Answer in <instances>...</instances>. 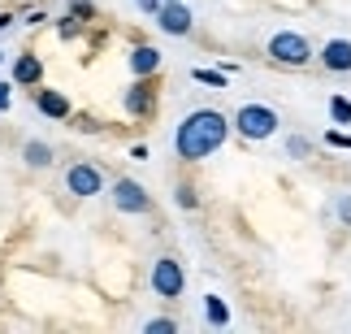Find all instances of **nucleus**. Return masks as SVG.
Returning <instances> with one entry per match:
<instances>
[{"label": "nucleus", "instance_id": "4be33fe9", "mask_svg": "<svg viewBox=\"0 0 351 334\" xmlns=\"http://www.w3.org/2000/svg\"><path fill=\"white\" fill-rule=\"evenodd\" d=\"M0 109H9V83H0Z\"/></svg>", "mask_w": 351, "mask_h": 334}, {"label": "nucleus", "instance_id": "f3484780", "mask_svg": "<svg viewBox=\"0 0 351 334\" xmlns=\"http://www.w3.org/2000/svg\"><path fill=\"white\" fill-rule=\"evenodd\" d=\"M147 334H173V322L169 317H156V322H147Z\"/></svg>", "mask_w": 351, "mask_h": 334}, {"label": "nucleus", "instance_id": "4468645a", "mask_svg": "<svg viewBox=\"0 0 351 334\" xmlns=\"http://www.w3.org/2000/svg\"><path fill=\"white\" fill-rule=\"evenodd\" d=\"M208 322L213 326H226V322H230V309H226L217 296H208Z\"/></svg>", "mask_w": 351, "mask_h": 334}, {"label": "nucleus", "instance_id": "6ab92c4d", "mask_svg": "<svg viewBox=\"0 0 351 334\" xmlns=\"http://www.w3.org/2000/svg\"><path fill=\"white\" fill-rule=\"evenodd\" d=\"M339 217L351 226V195H339Z\"/></svg>", "mask_w": 351, "mask_h": 334}, {"label": "nucleus", "instance_id": "423d86ee", "mask_svg": "<svg viewBox=\"0 0 351 334\" xmlns=\"http://www.w3.org/2000/svg\"><path fill=\"white\" fill-rule=\"evenodd\" d=\"M100 169L96 165H70V174H65V187H70V195H96L100 191Z\"/></svg>", "mask_w": 351, "mask_h": 334}, {"label": "nucleus", "instance_id": "9b49d317", "mask_svg": "<svg viewBox=\"0 0 351 334\" xmlns=\"http://www.w3.org/2000/svg\"><path fill=\"white\" fill-rule=\"evenodd\" d=\"M147 109H152V91H147V83L130 87V91H126V113L139 117V113H147Z\"/></svg>", "mask_w": 351, "mask_h": 334}, {"label": "nucleus", "instance_id": "0eeeda50", "mask_svg": "<svg viewBox=\"0 0 351 334\" xmlns=\"http://www.w3.org/2000/svg\"><path fill=\"white\" fill-rule=\"evenodd\" d=\"M156 22H160V31H169V35H186L191 31V9L178 5V0H169V5L156 9Z\"/></svg>", "mask_w": 351, "mask_h": 334}, {"label": "nucleus", "instance_id": "7ed1b4c3", "mask_svg": "<svg viewBox=\"0 0 351 334\" xmlns=\"http://www.w3.org/2000/svg\"><path fill=\"white\" fill-rule=\"evenodd\" d=\"M269 57L282 61V65H308L313 61V48H308V39L300 31H278L269 39Z\"/></svg>", "mask_w": 351, "mask_h": 334}, {"label": "nucleus", "instance_id": "f257e3e1", "mask_svg": "<svg viewBox=\"0 0 351 334\" xmlns=\"http://www.w3.org/2000/svg\"><path fill=\"white\" fill-rule=\"evenodd\" d=\"M230 135V122L217 113V109H195L186 122L178 126V156L182 161H204L208 152H217L221 148V139Z\"/></svg>", "mask_w": 351, "mask_h": 334}, {"label": "nucleus", "instance_id": "b1692460", "mask_svg": "<svg viewBox=\"0 0 351 334\" xmlns=\"http://www.w3.org/2000/svg\"><path fill=\"white\" fill-rule=\"evenodd\" d=\"M9 22H13V18H9V13H0V31H5V26H9Z\"/></svg>", "mask_w": 351, "mask_h": 334}, {"label": "nucleus", "instance_id": "6e6552de", "mask_svg": "<svg viewBox=\"0 0 351 334\" xmlns=\"http://www.w3.org/2000/svg\"><path fill=\"white\" fill-rule=\"evenodd\" d=\"M321 65L330 74H351V39H330L321 48Z\"/></svg>", "mask_w": 351, "mask_h": 334}, {"label": "nucleus", "instance_id": "dca6fc26", "mask_svg": "<svg viewBox=\"0 0 351 334\" xmlns=\"http://www.w3.org/2000/svg\"><path fill=\"white\" fill-rule=\"evenodd\" d=\"M195 83H208V87H226V74H217V70H195Z\"/></svg>", "mask_w": 351, "mask_h": 334}, {"label": "nucleus", "instance_id": "f03ea898", "mask_svg": "<svg viewBox=\"0 0 351 334\" xmlns=\"http://www.w3.org/2000/svg\"><path fill=\"white\" fill-rule=\"evenodd\" d=\"M234 126H239L243 139H269L278 130V113L265 109V104H243L234 113Z\"/></svg>", "mask_w": 351, "mask_h": 334}, {"label": "nucleus", "instance_id": "5701e85b", "mask_svg": "<svg viewBox=\"0 0 351 334\" xmlns=\"http://www.w3.org/2000/svg\"><path fill=\"white\" fill-rule=\"evenodd\" d=\"M139 5H143L147 13H156V9H160V0H139Z\"/></svg>", "mask_w": 351, "mask_h": 334}, {"label": "nucleus", "instance_id": "39448f33", "mask_svg": "<svg viewBox=\"0 0 351 334\" xmlns=\"http://www.w3.org/2000/svg\"><path fill=\"white\" fill-rule=\"evenodd\" d=\"M113 204H117L121 213H147V208H152V200H147V191H143L139 182L117 178V182H113Z\"/></svg>", "mask_w": 351, "mask_h": 334}, {"label": "nucleus", "instance_id": "9d476101", "mask_svg": "<svg viewBox=\"0 0 351 334\" xmlns=\"http://www.w3.org/2000/svg\"><path fill=\"white\" fill-rule=\"evenodd\" d=\"M35 104H39V113H48V117H70V100L57 96V91H39Z\"/></svg>", "mask_w": 351, "mask_h": 334}, {"label": "nucleus", "instance_id": "ddd939ff", "mask_svg": "<svg viewBox=\"0 0 351 334\" xmlns=\"http://www.w3.org/2000/svg\"><path fill=\"white\" fill-rule=\"evenodd\" d=\"M26 161H31V165H48L52 161V148H48V143H39V139H31V143H26Z\"/></svg>", "mask_w": 351, "mask_h": 334}, {"label": "nucleus", "instance_id": "2eb2a0df", "mask_svg": "<svg viewBox=\"0 0 351 334\" xmlns=\"http://www.w3.org/2000/svg\"><path fill=\"white\" fill-rule=\"evenodd\" d=\"M330 113H334V122H343V126H347V122H351V100L334 96V100H330Z\"/></svg>", "mask_w": 351, "mask_h": 334}, {"label": "nucleus", "instance_id": "f8f14e48", "mask_svg": "<svg viewBox=\"0 0 351 334\" xmlns=\"http://www.w3.org/2000/svg\"><path fill=\"white\" fill-rule=\"evenodd\" d=\"M39 74H44L39 57H22L18 65H13V78H18V83H39Z\"/></svg>", "mask_w": 351, "mask_h": 334}, {"label": "nucleus", "instance_id": "a211bd4d", "mask_svg": "<svg viewBox=\"0 0 351 334\" xmlns=\"http://www.w3.org/2000/svg\"><path fill=\"white\" fill-rule=\"evenodd\" d=\"M178 204L182 208H195V191H191V187H178Z\"/></svg>", "mask_w": 351, "mask_h": 334}, {"label": "nucleus", "instance_id": "20e7f679", "mask_svg": "<svg viewBox=\"0 0 351 334\" xmlns=\"http://www.w3.org/2000/svg\"><path fill=\"white\" fill-rule=\"evenodd\" d=\"M182 287H186V278H182V265L173 261V257H160L152 265V291L160 300H178L182 296Z\"/></svg>", "mask_w": 351, "mask_h": 334}, {"label": "nucleus", "instance_id": "1a4fd4ad", "mask_svg": "<svg viewBox=\"0 0 351 334\" xmlns=\"http://www.w3.org/2000/svg\"><path fill=\"white\" fill-rule=\"evenodd\" d=\"M156 65H160V52H156L152 44H139V48L130 52V70H134V74H152Z\"/></svg>", "mask_w": 351, "mask_h": 334}, {"label": "nucleus", "instance_id": "aec40b11", "mask_svg": "<svg viewBox=\"0 0 351 334\" xmlns=\"http://www.w3.org/2000/svg\"><path fill=\"white\" fill-rule=\"evenodd\" d=\"M291 152H295V156H308V139L295 135V139H291Z\"/></svg>", "mask_w": 351, "mask_h": 334}, {"label": "nucleus", "instance_id": "412c9836", "mask_svg": "<svg viewBox=\"0 0 351 334\" xmlns=\"http://www.w3.org/2000/svg\"><path fill=\"white\" fill-rule=\"evenodd\" d=\"M326 139L334 143V148H351V139H347V135H334V130H330V135H326Z\"/></svg>", "mask_w": 351, "mask_h": 334}]
</instances>
